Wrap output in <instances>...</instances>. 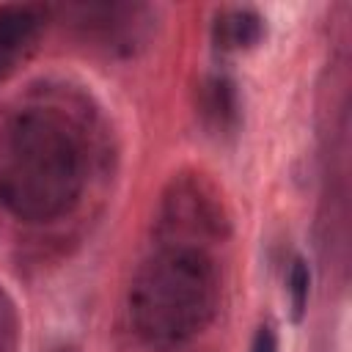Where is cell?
Instances as JSON below:
<instances>
[{
  "mask_svg": "<svg viewBox=\"0 0 352 352\" xmlns=\"http://www.w3.org/2000/svg\"><path fill=\"white\" fill-rule=\"evenodd\" d=\"M264 22L253 8H226L214 19V44L220 52H239L258 44Z\"/></svg>",
  "mask_w": 352,
  "mask_h": 352,
  "instance_id": "obj_4",
  "label": "cell"
},
{
  "mask_svg": "<svg viewBox=\"0 0 352 352\" xmlns=\"http://www.w3.org/2000/svg\"><path fill=\"white\" fill-rule=\"evenodd\" d=\"M250 352H278V336L272 327H258L256 336H253V344H250Z\"/></svg>",
  "mask_w": 352,
  "mask_h": 352,
  "instance_id": "obj_6",
  "label": "cell"
},
{
  "mask_svg": "<svg viewBox=\"0 0 352 352\" xmlns=\"http://www.w3.org/2000/svg\"><path fill=\"white\" fill-rule=\"evenodd\" d=\"M77 151L52 124L19 118L0 138V195L19 214H47L72 198Z\"/></svg>",
  "mask_w": 352,
  "mask_h": 352,
  "instance_id": "obj_1",
  "label": "cell"
},
{
  "mask_svg": "<svg viewBox=\"0 0 352 352\" xmlns=\"http://www.w3.org/2000/svg\"><path fill=\"white\" fill-rule=\"evenodd\" d=\"M308 292H311V270L305 258H294L289 270V297H292V316L300 322L308 305Z\"/></svg>",
  "mask_w": 352,
  "mask_h": 352,
  "instance_id": "obj_5",
  "label": "cell"
},
{
  "mask_svg": "<svg viewBox=\"0 0 352 352\" xmlns=\"http://www.w3.org/2000/svg\"><path fill=\"white\" fill-rule=\"evenodd\" d=\"M214 280L198 253H160L135 280V322L157 338H179L198 330L212 314Z\"/></svg>",
  "mask_w": 352,
  "mask_h": 352,
  "instance_id": "obj_2",
  "label": "cell"
},
{
  "mask_svg": "<svg viewBox=\"0 0 352 352\" xmlns=\"http://www.w3.org/2000/svg\"><path fill=\"white\" fill-rule=\"evenodd\" d=\"M44 28L36 6H0V80L8 77L33 52Z\"/></svg>",
  "mask_w": 352,
  "mask_h": 352,
  "instance_id": "obj_3",
  "label": "cell"
}]
</instances>
